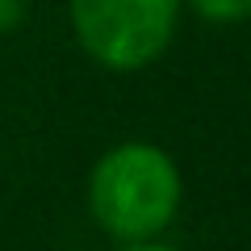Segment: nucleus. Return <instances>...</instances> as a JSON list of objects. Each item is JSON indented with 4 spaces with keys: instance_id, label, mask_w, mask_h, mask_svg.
Wrapping results in <instances>:
<instances>
[{
    "instance_id": "nucleus-1",
    "label": "nucleus",
    "mask_w": 251,
    "mask_h": 251,
    "mask_svg": "<svg viewBox=\"0 0 251 251\" xmlns=\"http://www.w3.org/2000/svg\"><path fill=\"white\" fill-rule=\"evenodd\" d=\"M84 205L109 243L163 239L184 205V176L176 155L147 138L109 147L88 172Z\"/></svg>"
},
{
    "instance_id": "nucleus-2",
    "label": "nucleus",
    "mask_w": 251,
    "mask_h": 251,
    "mask_svg": "<svg viewBox=\"0 0 251 251\" xmlns=\"http://www.w3.org/2000/svg\"><path fill=\"white\" fill-rule=\"evenodd\" d=\"M184 0H67V25L100 72H147L168 54Z\"/></svg>"
},
{
    "instance_id": "nucleus-3",
    "label": "nucleus",
    "mask_w": 251,
    "mask_h": 251,
    "mask_svg": "<svg viewBox=\"0 0 251 251\" xmlns=\"http://www.w3.org/2000/svg\"><path fill=\"white\" fill-rule=\"evenodd\" d=\"M184 9H193L209 25H239L251 21V0H184Z\"/></svg>"
},
{
    "instance_id": "nucleus-4",
    "label": "nucleus",
    "mask_w": 251,
    "mask_h": 251,
    "mask_svg": "<svg viewBox=\"0 0 251 251\" xmlns=\"http://www.w3.org/2000/svg\"><path fill=\"white\" fill-rule=\"evenodd\" d=\"M25 25V0H0V38L17 34Z\"/></svg>"
},
{
    "instance_id": "nucleus-5",
    "label": "nucleus",
    "mask_w": 251,
    "mask_h": 251,
    "mask_svg": "<svg viewBox=\"0 0 251 251\" xmlns=\"http://www.w3.org/2000/svg\"><path fill=\"white\" fill-rule=\"evenodd\" d=\"M113 251H176L163 239H138V243H113Z\"/></svg>"
}]
</instances>
